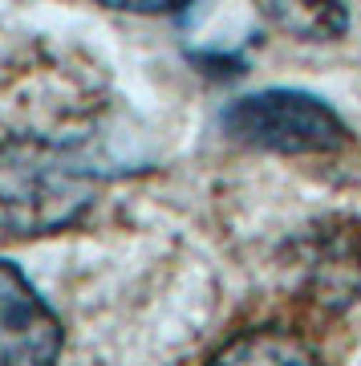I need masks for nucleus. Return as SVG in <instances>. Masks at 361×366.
Segmentation results:
<instances>
[{
    "label": "nucleus",
    "mask_w": 361,
    "mask_h": 366,
    "mask_svg": "<svg viewBox=\"0 0 361 366\" xmlns=\"http://www.w3.org/2000/svg\"><path fill=\"white\" fill-rule=\"evenodd\" d=\"M98 192V171L73 147L33 134L0 143V236L9 240L73 228L93 208Z\"/></svg>",
    "instance_id": "nucleus-1"
},
{
    "label": "nucleus",
    "mask_w": 361,
    "mask_h": 366,
    "mask_svg": "<svg viewBox=\"0 0 361 366\" xmlns=\"http://www.w3.org/2000/svg\"><path fill=\"white\" fill-rule=\"evenodd\" d=\"M223 134L240 147L272 155H329L349 143V131L333 106L309 90H256L223 106Z\"/></svg>",
    "instance_id": "nucleus-2"
},
{
    "label": "nucleus",
    "mask_w": 361,
    "mask_h": 366,
    "mask_svg": "<svg viewBox=\"0 0 361 366\" xmlns=\"http://www.w3.org/2000/svg\"><path fill=\"white\" fill-rule=\"evenodd\" d=\"M300 285L321 310L361 305V216H333L312 224L297 244Z\"/></svg>",
    "instance_id": "nucleus-3"
},
{
    "label": "nucleus",
    "mask_w": 361,
    "mask_h": 366,
    "mask_svg": "<svg viewBox=\"0 0 361 366\" xmlns=\"http://www.w3.org/2000/svg\"><path fill=\"white\" fill-rule=\"evenodd\" d=\"M65 346L61 317L13 261H0V366L53 362Z\"/></svg>",
    "instance_id": "nucleus-4"
},
{
    "label": "nucleus",
    "mask_w": 361,
    "mask_h": 366,
    "mask_svg": "<svg viewBox=\"0 0 361 366\" xmlns=\"http://www.w3.org/2000/svg\"><path fill=\"white\" fill-rule=\"evenodd\" d=\"M260 13L300 41H337L349 29V9L341 0H260Z\"/></svg>",
    "instance_id": "nucleus-5"
},
{
    "label": "nucleus",
    "mask_w": 361,
    "mask_h": 366,
    "mask_svg": "<svg viewBox=\"0 0 361 366\" xmlns=\"http://www.w3.org/2000/svg\"><path fill=\"white\" fill-rule=\"evenodd\" d=\"M215 362H317V350L297 334L276 326H260L240 334L235 342L215 350Z\"/></svg>",
    "instance_id": "nucleus-6"
},
{
    "label": "nucleus",
    "mask_w": 361,
    "mask_h": 366,
    "mask_svg": "<svg viewBox=\"0 0 361 366\" xmlns=\"http://www.w3.org/2000/svg\"><path fill=\"white\" fill-rule=\"evenodd\" d=\"M93 4H106L114 13H134V16H158V13H183L195 0H93Z\"/></svg>",
    "instance_id": "nucleus-7"
}]
</instances>
